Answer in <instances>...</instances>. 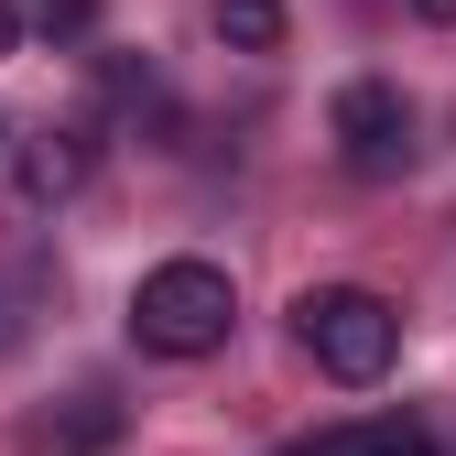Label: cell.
Returning a JSON list of instances; mask_svg holds the SVG:
<instances>
[{
    "label": "cell",
    "instance_id": "cell-4",
    "mask_svg": "<svg viewBox=\"0 0 456 456\" xmlns=\"http://www.w3.org/2000/svg\"><path fill=\"white\" fill-rule=\"evenodd\" d=\"M87 163H98V131H87V120H44V131H22L12 175H22L33 207H54V196H77V185H87Z\"/></svg>",
    "mask_w": 456,
    "mask_h": 456
},
{
    "label": "cell",
    "instance_id": "cell-9",
    "mask_svg": "<svg viewBox=\"0 0 456 456\" xmlns=\"http://www.w3.org/2000/svg\"><path fill=\"white\" fill-rule=\"evenodd\" d=\"M12 44H22V12H12V0H0V54H12Z\"/></svg>",
    "mask_w": 456,
    "mask_h": 456
},
{
    "label": "cell",
    "instance_id": "cell-6",
    "mask_svg": "<svg viewBox=\"0 0 456 456\" xmlns=\"http://www.w3.org/2000/svg\"><path fill=\"white\" fill-rule=\"evenodd\" d=\"M217 44L228 54H282V33H294V22H282V0H217Z\"/></svg>",
    "mask_w": 456,
    "mask_h": 456
},
{
    "label": "cell",
    "instance_id": "cell-5",
    "mask_svg": "<svg viewBox=\"0 0 456 456\" xmlns=\"http://www.w3.org/2000/svg\"><path fill=\"white\" fill-rule=\"evenodd\" d=\"M109 435H120V403H109V391H77V413L33 424V456H98Z\"/></svg>",
    "mask_w": 456,
    "mask_h": 456
},
{
    "label": "cell",
    "instance_id": "cell-2",
    "mask_svg": "<svg viewBox=\"0 0 456 456\" xmlns=\"http://www.w3.org/2000/svg\"><path fill=\"white\" fill-rule=\"evenodd\" d=\"M294 337H305V359H315L326 380H348V391L403 359V315H391L370 282H315V294L294 305Z\"/></svg>",
    "mask_w": 456,
    "mask_h": 456
},
{
    "label": "cell",
    "instance_id": "cell-3",
    "mask_svg": "<svg viewBox=\"0 0 456 456\" xmlns=\"http://www.w3.org/2000/svg\"><path fill=\"white\" fill-rule=\"evenodd\" d=\"M337 152H348L359 175H403L413 163V98L391 77H348L337 87Z\"/></svg>",
    "mask_w": 456,
    "mask_h": 456
},
{
    "label": "cell",
    "instance_id": "cell-8",
    "mask_svg": "<svg viewBox=\"0 0 456 456\" xmlns=\"http://www.w3.org/2000/svg\"><path fill=\"white\" fill-rule=\"evenodd\" d=\"M272 456H359V424H326V435H294V445H272Z\"/></svg>",
    "mask_w": 456,
    "mask_h": 456
},
{
    "label": "cell",
    "instance_id": "cell-1",
    "mask_svg": "<svg viewBox=\"0 0 456 456\" xmlns=\"http://www.w3.org/2000/svg\"><path fill=\"white\" fill-rule=\"evenodd\" d=\"M228 326H240V294H228L217 261H152L131 282V337L152 359H217Z\"/></svg>",
    "mask_w": 456,
    "mask_h": 456
},
{
    "label": "cell",
    "instance_id": "cell-10",
    "mask_svg": "<svg viewBox=\"0 0 456 456\" xmlns=\"http://www.w3.org/2000/svg\"><path fill=\"white\" fill-rule=\"evenodd\" d=\"M413 12H424V22H456V0H413Z\"/></svg>",
    "mask_w": 456,
    "mask_h": 456
},
{
    "label": "cell",
    "instance_id": "cell-7",
    "mask_svg": "<svg viewBox=\"0 0 456 456\" xmlns=\"http://www.w3.org/2000/svg\"><path fill=\"white\" fill-rule=\"evenodd\" d=\"M359 456H435V424H413V413H380V424H359Z\"/></svg>",
    "mask_w": 456,
    "mask_h": 456
}]
</instances>
